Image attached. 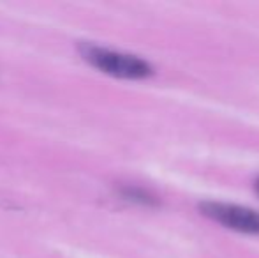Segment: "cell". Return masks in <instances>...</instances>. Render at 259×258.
Instances as JSON below:
<instances>
[{"mask_svg":"<svg viewBox=\"0 0 259 258\" xmlns=\"http://www.w3.org/2000/svg\"><path fill=\"white\" fill-rule=\"evenodd\" d=\"M256 188H257V193H259V180H257V184H256Z\"/></svg>","mask_w":259,"mask_h":258,"instance_id":"obj_4","label":"cell"},{"mask_svg":"<svg viewBox=\"0 0 259 258\" xmlns=\"http://www.w3.org/2000/svg\"><path fill=\"white\" fill-rule=\"evenodd\" d=\"M120 195H122V198L129 200V202H134V203H140V205H154L157 202L154 195L148 193V191L143 190V188H136V186L122 188V190H120Z\"/></svg>","mask_w":259,"mask_h":258,"instance_id":"obj_3","label":"cell"},{"mask_svg":"<svg viewBox=\"0 0 259 258\" xmlns=\"http://www.w3.org/2000/svg\"><path fill=\"white\" fill-rule=\"evenodd\" d=\"M203 214L215 223L222 225L231 230L242 232V234L259 235V212L249 207L233 205V203L221 202H206L199 207Z\"/></svg>","mask_w":259,"mask_h":258,"instance_id":"obj_2","label":"cell"},{"mask_svg":"<svg viewBox=\"0 0 259 258\" xmlns=\"http://www.w3.org/2000/svg\"><path fill=\"white\" fill-rule=\"evenodd\" d=\"M83 57L90 65L109 76L125 80H141L152 75V67L147 60L129 53L101 48V46H83Z\"/></svg>","mask_w":259,"mask_h":258,"instance_id":"obj_1","label":"cell"}]
</instances>
